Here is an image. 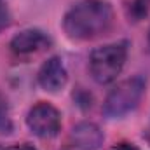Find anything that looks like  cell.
<instances>
[{
  "instance_id": "1",
  "label": "cell",
  "mask_w": 150,
  "mask_h": 150,
  "mask_svg": "<svg viewBox=\"0 0 150 150\" xmlns=\"http://www.w3.org/2000/svg\"><path fill=\"white\" fill-rule=\"evenodd\" d=\"M113 25L112 5L105 0H80L63 18V30L74 40H93L105 35Z\"/></svg>"
},
{
  "instance_id": "2",
  "label": "cell",
  "mask_w": 150,
  "mask_h": 150,
  "mask_svg": "<svg viewBox=\"0 0 150 150\" xmlns=\"http://www.w3.org/2000/svg\"><path fill=\"white\" fill-rule=\"evenodd\" d=\"M126 58H127V47L124 42L108 44L94 49L89 58V70L93 79L98 84H110L122 72Z\"/></svg>"
},
{
  "instance_id": "3",
  "label": "cell",
  "mask_w": 150,
  "mask_h": 150,
  "mask_svg": "<svg viewBox=\"0 0 150 150\" xmlns=\"http://www.w3.org/2000/svg\"><path fill=\"white\" fill-rule=\"evenodd\" d=\"M145 93V80L142 77H131L117 84L105 100L103 113L108 119H120L133 112Z\"/></svg>"
},
{
  "instance_id": "4",
  "label": "cell",
  "mask_w": 150,
  "mask_h": 150,
  "mask_svg": "<svg viewBox=\"0 0 150 150\" xmlns=\"http://www.w3.org/2000/svg\"><path fill=\"white\" fill-rule=\"evenodd\" d=\"M26 124L30 131L38 138H52L59 133L61 127V115L59 112L45 101H40L30 108Z\"/></svg>"
},
{
  "instance_id": "5",
  "label": "cell",
  "mask_w": 150,
  "mask_h": 150,
  "mask_svg": "<svg viewBox=\"0 0 150 150\" xmlns=\"http://www.w3.org/2000/svg\"><path fill=\"white\" fill-rule=\"evenodd\" d=\"M68 80L67 68L61 61V58L52 56L49 58L38 70V84L47 93H59Z\"/></svg>"
},
{
  "instance_id": "6",
  "label": "cell",
  "mask_w": 150,
  "mask_h": 150,
  "mask_svg": "<svg viewBox=\"0 0 150 150\" xmlns=\"http://www.w3.org/2000/svg\"><path fill=\"white\" fill-rule=\"evenodd\" d=\"M70 140L79 150H98L103 145V131L93 122H80L72 129Z\"/></svg>"
},
{
  "instance_id": "7",
  "label": "cell",
  "mask_w": 150,
  "mask_h": 150,
  "mask_svg": "<svg viewBox=\"0 0 150 150\" xmlns=\"http://www.w3.org/2000/svg\"><path fill=\"white\" fill-rule=\"evenodd\" d=\"M49 45V37L40 30H23L11 40V51L14 54H32Z\"/></svg>"
},
{
  "instance_id": "8",
  "label": "cell",
  "mask_w": 150,
  "mask_h": 150,
  "mask_svg": "<svg viewBox=\"0 0 150 150\" xmlns=\"http://www.w3.org/2000/svg\"><path fill=\"white\" fill-rule=\"evenodd\" d=\"M0 129L2 133H5L4 129H9V117H7V101L5 98L0 94Z\"/></svg>"
},
{
  "instance_id": "9",
  "label": "cell",
  "mask_w": 150,
  "mask_h": 150,
  "mask_svg": "<svg viewBox=\"0 0 150 150\" xmlns=\"http://www.w3.org/2000/svg\"><path fill=\"white\" fill-rule=\"evenodd\" d=\"M9 19H11V16H9V11H7V7L5 5H2L0 4V32L9 25Z\"/></svg>"
},
{
  "instance_id": "10",
  "label": "cell",
  "mask_w": 150,
  "mask_h": 150,
  "mask_svg": "<svg viewBox=\"0 0 150 150\" xmlns=\"http://www.w3.org/2000/svg\"><path fill=\"white\" fill-rule=\"evenodd\" d=\"M110 150H140V149L136 145H133V143H117Z\"/></svg>"
},
{
  "instance_id": "11",
  "label": "cell",
  "mask_w": 150,
  "mask_h": 150,
  "mask_svg": "<svg viewBox=\"0 0 150 150\" xmlns=\"http://www.w3.org/2000/svg\"><path fill=\"white\" fill-rule=\"evenodd\" d=\"M5 150H35L32 145H26V143H23V145H12V147H9V149Z\"/></svg>"
},
{
  "instance_id": "12",
  "label": "cell",
  "mask_w": 150,
  "mask_h": 150,
  "mask_svg": "<svg viewBox=\"0 0 150 150\" xmlns=\"http://www.w3.org/2000/svg\"><path fill=\"white\" fill-rule=\"evenodd\" d=\"M149 44H150V30H149Z\"/></svg>"
},
{
  "instance_id": "13",
  "label": "cell",
  "mask_w": 150,
  "mask_h": 150,
  "mask_svg": "<svg viewBox=\"0 0 150 150\" xmlns=\"http://www.w3.org/2000/svg\"><path fill=\"white\" fill-rule=\"evenodd\" d=\"M0 150H4V149H2V147H0Z\"/></svg>"
},
{
  "instance_id": "14",
  "label": "cell",
  "mask_w": 150,
  "mask_h": 150,
  "mask_svg": "<svg viewBox=\"0 0 150 150\" xmlns=\"http://www.w3.org/2000/svg\"><path fill=\"white\" fill-rule=\"evenodd\" d=\"M145 2H147V0H145Z\"/></svg>"
}]
</instances>
